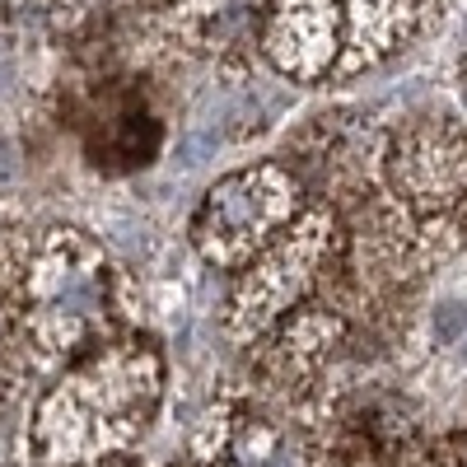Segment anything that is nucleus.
<instances>
[{"instance_id":"obj_1","label":"nucleus","mask_w":467,"mask_h":467,"mask_svg":"<svg viewBox=\"0 0 467 467\" xmlns=\"http://www.w3.org/2000/svg\"><path fill=\"white\" fill-rule=\"evenodd\" d=\"M154 383H160L154 356L122 350V356L99 360L89 374H80L43 407L37 444H43L52 462L94 458L99 449L127 440L136 431V420L145 416L154 398Z\"/></svg>"},{"instance_id":"obj_2","label":"nucleus","mask_w":467,"mask_h":467,"mask_svg":"<svg viewBox=\"0 0 467 467\" xmlns=\"http://www.w3.org/2000/svg\"><path fill=\"white\" fill-rule=\"evenodd\" d=\"M295 211V182L281 169H253L224 178L202 215H197V244L211 262H244L253 248L266 244V234H276Z\"/></svg>"},{"instance_id":"obj_3","label":"nucleus","mask_w":467,"mask_h":467,"mask_svg":"<svg viewBox=\"0 0 467 467\" xmlns=\"http://www.w3.org/2000/svg\"><path fill=\"white\" fill-rule=\"evenodd\" d=\"M323 253H327L323 220H304L290 239L248 276V285L239 295V323L244 327H262L266 318H276L281 308H290V299L314 281Z\"/></svg>"},{"instance_id":"obj_4","label":"nucleus","mask_w":467,"mask_h":467,"mask_svg":"<svg viewBox=\"0 0 467 467\" xmlns=\"http://www.w3.org/2000/svg\"><path fill=\"white\" fill-rule=\"evenodd\" d=\"M393 182L416 206H444L467 187V145L449 131L407 136L393 154Z\"/></svg>"},{"instance_id":"obj_5","label":"nucleus","mask_w":467,"mask_h":467,"mask_svg":"<svg viewBox=\"0 0 467 467\" xmlns=\"http://www.w3.org/2000/svg\"><path fill=\"white\" fill-rule=\"evenodd\" d=\"M467 332V308L462 304H440V314H435V337L449 346Z\"/></svg>"},{"instance_id":"obj_6","label":"nucleus","mask_w":467,"mask_h":467,"mask_svg":"<svg viewBox=\"0 0 467 467\" xmlns=\"http://www.w3.org/2000/svg\"><path fill=\"white\" fill-rule=\"evenodd\" d=\"M0 337H5V308H0Z\"/></svg>"}]
</instances>
